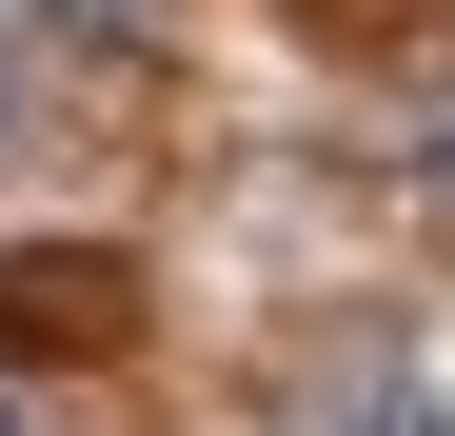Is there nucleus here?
I'll return each mask as SVG.
<instances>
[{"mask_svg": "<svg viewBox=\"0 0 455 436\" xmlns=\"http://www.w3.org/2000/svg\"><path fill=\"white\" fill-rule=\"evenodd\" d=\"M0 436H60V416H40V377H0Z\"/></svg>", "mask_w": 455, "mask_h": 436, "instance_id": "3", "label": "nucleus"}, {"mask_svg": "<svg viewBox=\"0 0 455 436\" xmlns=\"http://www.w3.org/2000/svg\"><path fill=\"white\" fill-rule=\"evenodd\" d=\"M317 436H455V416H435V377H396V357H376V377L317 397Z\"/></svg>", "mask_w": 455, "mask_h": 436, "instance_id": "2", "label": "nucleus"}, {"mask_svg": "<svg viewBox=\"0 0 455 436\" xmlns=\"http://www.w3.org/2000/svg\"><path fill=\"white\" fill-rule=\"evenodd\" d=\"M119 318H139V278H119L100 238H40V258H0V337H20V357H60V337L100 357Z\"/></svg>", "mask_w": 455, "mask_h": 436, "instance_id": "1", "label": "nucleus"}]
</instances>
